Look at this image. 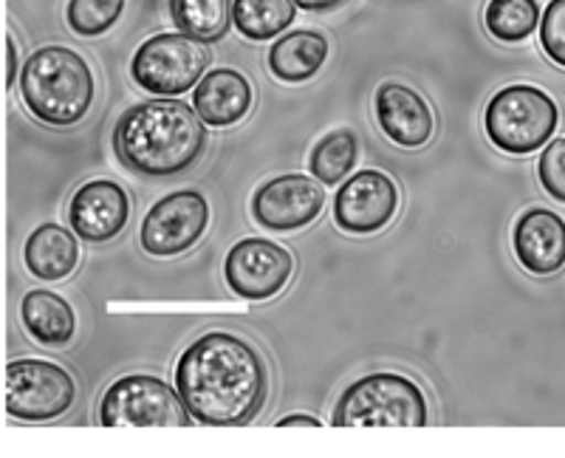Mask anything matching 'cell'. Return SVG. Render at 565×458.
Instances as JSON below:
<instances>
[{"instance_id":"cell-24","label":"cell","mask_w":565,"mask_h":458,"mask_svg":"<svg viewBox=\"0 0 565 458\" xmlns=\"http://www.w3.org/2000/svg\"><path fill=\"white\" fill-rule=\"evenodd\" d=\"M125 9V0H68V26L79 38H97L114 26Z\"/></svg>"},{"instance_id":"cell-23","label":"cell","mask_w":565,"mask_h":458,"mask_svg":"<svg viewBox=\"0 0 565 458\" xmlns=\"http://www.w3.org/2000/svg\"><path fill=\"white\" fill-rule=\"evenodd\" d=\"M356 156H360V142H356V134L353 130H334V134L322 136L317 148L311 150V173L315 179H320L322 184H340L351 168L356 164Z\"/></svg>"},{"instance_id":"cell-10","label":"cell","mask_w":565,"mask_h":458,"mask_svg":"<svg viewBox=\"0 0 565 458\" xmlns=\"http://www.w3.org/2000/svg\"><path fill=\"white\" fill-rule=\"evenodd\" d=\"M295 275V258L286 246L266 238H244L232 246L224 260V278L232 295L249 303L271 300Z\"/></svg>"},{"instance_id":"cell-28","label":"cell","mask_w":565,"mask_h":458,"mask_svg":"<svg viewBox=\"0 0 565 458\" xmlns=\"http://www.w3.org/2000/svg\"><path fill=\"white\" fill-rule=\"evenodd\" d=\"M297 7L306 9V12H328V9L342 7L345 0H295Z\"/></svg>"},{"instance_id":"cell-17","label":"cell","mask_w":565,"mask_h":458,"mask_svg":"<svg viewBox=\"0 0 565 458\" xmlns=\"http://www.w3.org/2000/svg\"><path fill=\"white\" fill-rule=\"evenodd\" d=\"M71 233L60 224L38 226L26 238L23 246V260L26 269L40 280H63L79 264V244Z\"/></svg>"},{"instance_id":"cell-15","label":"cell","mask_w":565,"mask_h":458,"mask_svg":"<svg viewBox=\"0 0 565 458\" xmlns=\"http://www.w3.org/2000/svg\"><path fill=\"white\" fill-rule=\"evenodd\" d=\"M514 258L526 271L546 278L565 266V221L552 210H529L512 233Z\"/></svg>"},{"instance_id":"cell-14","label":"cell","mask_w":565,"mask_h":458,"mask_svg":"<svg viewBox=\"0 0 565 458\" xmlns=\"http://www.w3.org/2000/svg\"><path fill=\"white\" fill-rule=\"evenodd\" d=\"M373 110L382 134L398 148H422L433 139L436 119H433L430 105L424 103L418 90L402 83H385L376 88Z\"/></svg>"},{"instance_id":"cell-1","label":"cell","mask_w":565,"mask_h":458,"mask_svg":"<svg viewBox=\"0 0 565 458\" xmlns=\"http://www.w3.org/2000/svg\"><path fill=\"white\" fill-rule=\"evenodd\" d=\"M175 391L201 425L241 427L264 407L269 371L249 340L210 331L179 356Z\"/></svg>"},{"instance_id":"cell-21","label":"cell","mask_w":565,"mask_h":458,"mask_svg":"<svg viewBox=\"0 0 565 458\" xmlns=\"http://www.w3.org/2000/svg\"><path fill=\"white\" fill-rule=\"evenodd\" d=\"M295 0H235V29L249 40H271L295 23Z\"/></svg>"},{"instance_id":"cell-22","label":"cell","mask_w":565,"mask_h":458,"mask_svg":"<svg viewBox=\"0 0 565 458\" xmlns=\"http://www.w3.org/2000/svg\"><path fill=\"white\" fill-rule=\"evenodd\" d=\"M487 32L501 43H521L537 29L540 3L537 0H489L483 9Z\"/></svg>"},{"instance_id":"cell-5","label":"cell","mask_w":565,"mask_h":458,"mask_svg":"<svg viewBox=\"0 0 565 458\" xmlns=\"http://www.w3.org/2000/svg\"><path fill=\"white\" fill-rule=\"evenodd\" d=\"M557 103L534 85H509L498 90L483 114L489 142L512 156H526L543 148L557 130Z\"/></svg>"},{"instance_id":"cell-4","label":"cell","mask_w":565,"mask_h":458,"mask_svg":"<svg viewBox=\"0 0 565 458\" xmlns=\"http://www.w3.org/2000/svg\"><path fill=\"white\" fill-rule=\"evenodd\" d=\"M427 400L422 387L402 374H371L342 391L334 407V427H424Z\"/></svg>"},{"instance_id":"cell-7","label":"cell","mask_w":565,"mask_h":458,"mask_svg":"<svg viewBox=\"0 0 565 458\" xmlns=\"http://www.w3.org/2000/svg\"><path fill=\"white\" fill-rule=\"evenodd\" d=\"M103 427H190L193 414L186 411L179 391L159 376L130 374L116 380L105 391L99 405Z\"/></svg>"},{"instance_id":"cell-2","label":"cell","mask_w":565,"mask_h":458,"mask_svg":"<svg viewBox=\"0 0 565 458\" xmlns=\"http://www.w3.org/2000/svg\"><path fill=\"white\" fill-rule=\"evenodd\" d=\"M116 159L136 175L168 179L193 168L206 150L204 119L179 99L128 108L114 128Z\"/></svg>"},{"instance_id":"cell-13","label":"cell","mask_w":565,"mask_h":458,"mask_svg":"<svg viewBox=\"0 0 565 458\" xmlns=\"http://www.w3.org/2000/svg\"><path fill=\"white\" fill-rule=\"evenodd\" d=\"M130 219V199L116 181H85L68 204L71 230L88 244H105L122 233Z\"/></svg>"},{"instance_id":"cell-29","label":"cell","mask_w":565,"mask_h":458,"mask_svg":"<svg viewBox=\"0 0 565 458\" xmlns=\"http://www.w3.org/2000/svg\"><path fill=\"white\" fill-rule=\"evenodd\" d=\"M277 427H317V430H320L322 422L317 419V416H302V414H295V416H286V419L277 422Z\"/></svg>"},{"instance_id":"cell-3","label":"cell","mask_w":565,"mask_h":458,"mask_svg":"<svg viewBox=\"0 0 565 458\" xmlns=\"http://www.w3.org/2000/svg\"><path fill=\"white\" fill-rule=\"evenodd\" d=\"M20 97L34 119L68 128L83 123L94 103V74L77 52L43 45L20 68Z\"/></svg>"},{"instance_id":"cell-25","label":"cell","mask_w":565,"mask_h":458,"mask_svg":"<svg viewBox=\"0 0 565 458\" xmlns=\"http://www.w3.org/2000/svg\"><path fill=\"white\" fill-rule=\"evenodd\" d=\"M540 45L552 63L565 68V0H552L540 23Z\"/></svg>"},{"instance_id":"cell-20","label":"cell","mask_w":565,"mask_h":458,"mask_svg":"<svg viewBox=\"0 0 565 458\" xmlns=\"http://www.w3.org/2000/svg\"><path fill=\"white\" fill-rule=\"evenodd\" d=\"M232 7L235 0H170V18L179 32L201 43H218L235 26Z\"/></svg>"},{"instance_id":"cell-19","label":"cell","mask_w":565,"mask_h":458,"mask_svg":"<svg viewBox=\"0 0 565 458\" xmlns=\"http://www.w3.org/2000/svg\"><path fill=\"white\" fill-rule=\"evenodd\" d=\"M328 60V40L320 32H291L277 40L269 52V72L282 83H306Z\"/></svg>"},{"instance_id":"cell-18","label":"cell","mask_w":565,"mask_h":458,"mask_svg":"<svg viewBox=\"0 0 565 458\" xmlns=\"http://www.w3.org/2000/svg\"><path fill=\"white\" fill-rule=\"evenodd\" d=\"M20 317H23V329L49 349H63L74 340L77 331V315L68 306V300L54 291L34 289L23 297L20 303Z\"/></svg>"},{"instance_id":"cell-12","label":"cell","mask_w":565,"mask_h":458,"mask_svg":"<svg viewBox=\"0 0 565 458\" xmlns=\"http://www.w3.org/2000/svg\"><path fill=\"white\" fill-rule=\"evenodd\" d=\"M398 210V190L382 170L351 175L334 199V221L342 233L373 235L385 230Z\"/></svg>"},{"instance_id":"cell-6","label":"cell","mask_w":565,"mask_h":458,"mask_svg":"<svg viewBox=\"0 0 565 458\" xmlns=\"http://www.w3.org/2000/svg\"><path fill=\"white\" fill-rule=\"evenodd\" d=\"M210 43L190 38L184 32L156 34L139 45L130 63L136 85L156 97H179L184 90H193L204 79L212 63L206 49Z\"/></svg>"},{"instance_id":"cell-16","label":"cell","mask_w":565,"mask_h":458,"mask_svg":"<svg viewBox=\"0 0 565 458\" xmlns=\"http://www.w3.org/2000/svg\"><path fill=\"white\" fill-rule=\"evenodd\" d=\"M195 114L212 128H230L241 123L252 108V85L235 68H215L193 90Z\"/></svg>"},{"instance_id":"cell-26","label":"cell","mask_w":565,"mask_h":458,"mask_svg":"<svg viewBox=\"0 0 565 458\" xmlns=\"http://www.w3.org/2000/svg\"><path fill=\"white\" fill-rule=\"evenodd\" d=\"M540 184L552 199L563 201L565 204V136L554 139L537 162Z\"/></svg>"},{"instance_id":"cell-9","label":"cell","mask_w":565,"mask_h":458,"mask_svg":"<svg viewBox=\"0 0 565 458\" xmlns=\"http://www.w3.org/2000/svg\"><path fill=\"white\" fill-rule=\"evenodd\" d=\"M210 226V204L199 190L170 193L141 221V249L153 258H175L193 249Z\"/></svg>"},{"instance_id":"cell-27","label":"cell","mask_w":565,"mask_h":458,"mask_svg":"<svg viewBox=\"0 0 565 458\" xmlns=\"http://www.w3.org/2000/svg\"><path fill=\"white\" fill-rule=\"evenodd\" d=\"M7 60H9L7 85H9V88H12L14 79H18V74H20V65H18V45H14L12 34H9V38H7Z\"/></svg>"},{"instance_id":"cell-11","label":"cell","mask_w":565,"mask_h":458,"mask_svg":"<svg viewBox=\"0 0 565 458\" xmlns=\"http://www.w3.org/2000/svg\"><path fill=\"white\" fill-rule=\"evenodd\" d=\"M326 207V184L302 173L280 175L260 184L252 199V219L271 233H291L320 219Z\"/></svg>"},{"instance_id":"cell-8","label":"cell","mask_w":565,"mask_h":458,"mask_svg":"<svg viewBox=\"0 0 565 458\" xmlns=\"http://www.w3.org/2000/svg\"><path fill=\"white\" fill-rule=\"evenodd\" d=\"M77 400V382L65 369L45 360H18L7 365V411L12 419H57Z\"/></svg>"}]
</instances>
